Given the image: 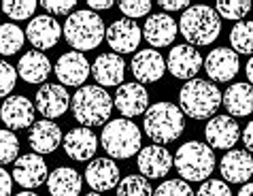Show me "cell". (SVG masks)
Here are the masks:
<instances>
[{"mask_svg":"<svg viewBox=\"0 0 253 196\" xmlns=\"http://www.w3.org/2000/svg\"><path fill=\"white\" fill-rule=\"evenodd\" d=\"M37 2L34 0H4L2 2V11L4 15L9 19H15V22H19V19H28L34 15V11H37Z\"/></svg>","mask_w":253,"mask_h":196,"instance_id":"34","label":"cell"},{"mask_svg":"<svg viewBox=\"0 0 253 196\" xmlns=\"http://www.w3.org/2000/svg\"><path fill=\"white\" fill-rule=\"evenodd\" d=\"M251 11H253V2H251Z\"/></svg>","mask_w":253,"mask_h":196,"instance_id":"48","label":"cell"},{"mask_svg":"<svg viewBox=\"0 0 253 196\" xmlns=\"http://www.w3.org/2000/svg\"><path fill=\"white\" fill-rule=\"evenodd\" d=\"M136 164H138V171L143 173V177L162 179L164 175H168L170 166L174 164V158L164 145H147L138 151Z\"/></svg>","mask_w":253,"mask_h":196,"instance_id":"12","label":"cell"},{"mask_svg":"<svg viewBox=\"0 0 253 196\" xmlns=\"http://www.w3.org/2000/svg\"><path fill=\"white\" fill-rule=\"evenodd\" d=\"M85 196H102V194H98V192H89V194H85Z\"/></svg>","mask_w":253,"mask_h":196,"instance_id":"47","label":"cell"},{"mask_svg":"<svg viewBox=\"0 0 253 196\" xmlns=\"http://www.w3.org/2000/svg\"><path fill=\"white\" fill-rule=\"evenodd\" d=\"M15 196H39V194H34V192H30V190H26V192H19V194H15Z\"/></svg>","mask_w":253,"mask_h":196,"instance_id":"46","label":"cell"},{"mask_svg":"<svg viewBox=\"0 0 253 196\" xmlns=\"http://www.w3.org/2000/svg\"><path fill=\"white\" fill-rule=\"evenodd\" d=\"M158 4L168 13V15H170V11H187L189 9L187 0H160Z\"/></svg>","mask_w":253,"mask_h":196,"instance_id":"40","label":"cell"},{"mask_svg":"<svg viewBox=\"0 0 253 196\" xmlns=\"http://www.w3.org/2000/svg\"><path fill=\"white\" fill-rule=\"evenodd\" d=\"M92 75L102 88L122 86L126 75V62L117 53H100L92 64Z\"/></svg>","mask_w":253,"mask_h":196,"instance_id":"24","label":"cell"},{"mask_svg":"<svg viewBox=\"0 0 253 196\" xmlns=\"http://www.w3.org/2000/svg\"><path fill=\"white\" fill-rule=\"evenodd\" d=\"M26 34L17 24H0V53L13 55L24 47Z\"/></svg>","mask_w":253,"mask_h":196,"instance_id":"29","label":"cell"},{"mask_svg":"<svg viewBox=\"0 0 253 196\" xmlns=\"http://www.w3.org/2000/svg\"><path fill=\"white\" fill-rule=\"evenodd\" d=\"M205 139L211 149H232L241 139V128L232 115H215L205 126Z\"/></svg>","mask_w":253,"mask_h":196,"instance_id":"9","label":"cell"},{"mask_svg":"<svg viewBox=\"0 0 253 196\" xmlns=\"http://www.w3.org/2000/svg\"><path fill=\"white\" fill-rule=\"evenodd\" d=\"M64 141L60 126L51 120L34 122V126L28 132V143H30L34 153H51Z\"/></svg>","mask_w":253,"mask_h":196,"instance_id":"25","label":"cell"},{"mask_svg":"<svg viewBox=\"0 0 253 196\" xmlns=\"http://www.w3.org/2000/svg\"><path fill=\"white\" fill-rule=\"evenodd\" d=\"M119 173L122 171L113 162V158H94L85 169V181L92 190L102 194L119 186Z\"/></svg>","mask_w":253,"mask_h":196,"instance_id":"19","label":"cell"},{"mask_svg":"<svg viewBox=\"0 0 253 196\" xmlns=\"http://www.w3.org/2000/svg\"><path fill=\"white\" fill-rule=\"evenodd\" d=\"M83 186L81 175L70 166H60L53 173H49L47 188L51 196H79Z\"/></svg>","mask_w":253,"mask_h":196,"instance_id":"28","label":"cell"},{"mask_svg":"<svg viewBox=\"0 0 253 196\" xmlns=\"http://www.w3.org/2000/svg\"><path fill=\"white\" fill-rule=\"evenodd\" d=\"M62 145H64V151L68 158L77 160V162H83V160H89L96 153L98 137L92 132V128L79 126V128H73L66 132Z\"/></svg>","mask_w":253,"mask_h":196,"instance_id":"23","label":"cell"},{"mask_svg":"<svg viewBox=\"0 0 253 196\" xmlns=\"http://www.w3.org/2000/svg\"><path fill=\"white\" fill-rule=\"evenodd\" d=\"M113 98L109 96V92L100 86H83L75 92L70 109H73L75 120L85 128L92 126H100L111 117L113 111Z\"/></svg>","mask_w":253,"mask_h":196,"instance_id":"3","label":"cell"},{"mask_svg":"<svg viewBox=\"0 0 253 196\" xmlns=\"http://www.w3.org/2000/svg\"><path fill=\"white\" fill-rule=\"evenodd\" d=\"M13 179L17 181L26 190H32V188L43 186L49 179L47 173V164L45 160L39 156V153H26V156H19L15 160V169H13Z\"/></svg>","mask_w":253,"mask_h":196,"instance_id":"16","label":"cell"},{"mask_svg":"<svg viewBox=\"0 0 253 196\" xmlns=\"http://www.w3.org/2000/svg\"><path fill=\"white\" fill-rule=\"evenodd\" d=\"M215 11L223 19H243L251 11V2L249 0H219Z\"/></svg>","mask_w":253,"mask_h":196,"instance_id":"33","label":"cell"},{"mask_svg":"<svg viewBox=\"0 0 253 196\" xmlns=\"http://www.w3.org/2000/svg\"><path fill=\"white\" fill-rule=\"evenodd\" d=\"M113 104L126 120L136 115H145L149 109V94L140 83H122L117 88V94L113 98Z\"/></svg>","mask_w":253,"mask_h":196,"instance_id":"11","label":"cell"},{"mask_svg":"<svg viewBox=\"0 0 253 196\" xmlns=\"http://www.w3.org/2000/svg\"><path fill=\"white\" fill-rule=\"evenodd\" d=\"M62 30H64V28L58 24V19H53L51 15H39L28 24L26 39L30 41L32 47H37L39 51H45V49H51L58 45Z\"/></svg>","mask_w":253,"mask_h":196,"instance_id":"18","label":"cell"},{"mask_svg":"<svg viewBox=\"0 0 253 196\" xmlns=\"http://www.w3.org/2000/svg\"><path fill=\"white\" fill-rule=\"evenodd\" d=\"M140 141H143L140 128L134 122L126 120V117L107 122L102 128V135H100V145L104 147V151H107L111 158H117V160H126V158H132L134 153H138L143 149Z\"/></svg>","mask_w":253,"mask_h":196,"instance_id":"6","label":"cell"},{"mask_svg":"<svg viewBox=\"0 0 253 196\" xmlns=\"http://www.w3.org/2000/svg\"><path fill=\"white\" fill-rule=\"evenodd\" d=\"M64 39L68 41V45L75 47V51H89L96 49L102 43V39L107 37L104 30V22L100 15H96L94 11H73L66 17L64 24Z\"/></svg>","mask_w":253,"mask_h":196,"instance_id":"5","label":"cell"},{"mask_svg":"<svg viewBox=\"0 0 253 196\" xmlns=\"http://www.w3.org/2000/svg\"><path fill=\"white\" fill-rule=\"evenodd\" d=\"M221 104V92L213 81L192 79L185 81V86L179 92V109L183 115L192 120H207L215 117V111Z\"/></svg>","mask_w":253,"mask_h":196,"instance_id":"2","label":"cell"},{"mask_svg":"<svg viewBox=\"0 0 253 196\" xmlns=\"http://www.w3.org/2000/svg\"><path fill=\"white\" fill-rule=\"evenodd\" d=\"M205 68H207V75L211 77V81L223 83L236 77L238 68H241V60H238V53L234 49L217 47L207 55Z\"/></svg>","mask_w":253,"mask_h":196,"instance_id":"15","label":"cell"},{"mask_svg":"<svg viewBox=\"0 0 253 196\" xmlns=\"http://www.w3.org/2000/svg\"><path fill=\"white\" fill-rule=\"evenodd\" d=\"M43 9L49 15H70L75 9V0H43Z\"/></svg>","mask_w":253,"mask_h":196,"instance_id":"39","label":"cell"},{"mask_svg":"<svg viewBox=\"0 0 253 196\" xmlns=\"http://www.w3.org/2000/svg\"><path fill=\"white\" fill-rule=\"evenodd\" d=\"M53 71L51 62L41 51H28L17 62V75L28 83H43Z\"/></svg>","mask_w":253,"mask_h":196,"instance_id":"27","label":"cell"},{"mask_svg":"<svg viewBox=\"0 0 253 196\" xmlns=\"http://www.w3.org/2000/svg\"><path fill=\"white\" fill-rule=\"evenodd\" d=\"M196 196H232V190L226 181H221V179H207L200 184Z\"/></svg>","mask_w":253,"mask_h":196,"instance_id":"38","label":"cell"},{"mask_svg":"<svg viewBox=\"0 0 253 196\" xmlns=\"http://www.w3.org/2000/svg\"><path fill=\"white\" fill-rule=\"evenodd\" d=\"M17 81V71L6 60H0V98H9Z\"/></svg>","mask_w":253,"mask_h":196,"instance_id":"37","label":"cell"},{"mask_svg":"<svg viewBox=\"0 0 253 196\" xmlns=\"http://www.w3.org/2000/svg\"><path fill=\"white\" fill-rule=\"evenodd\" d=\"M70 102H73V98H70L68 90L60 83H45L43 88H39L37 98H34L37 111L43 113L45 120H55V117L64 115Z\"/></svg>","mask_w":253,"mask_h":196,"instance_id":"10","label":"cell"},{"mask_svg":"<svg viewBox=\"0 0 253 196\" xmlns=\"http://www.w3.org/2000/svg\"><path fill=\"white\" fill-rule=\"evenodd\" d=\"M143 128L147 132V137L153 141V145H166V143L177 141L183 135L185 115L172 102H156L147 109Z\"/></svg>","mask_w":253,"mask_h":196,"instance_id":"1","label":"cell"},{"mask_svg":"<svg viewBox=\"0 0 253 196\" xmlns=\"http://www.w3.org/2000/svg\"><path fill=\"white\" fill-rule=\"evenodd\" d=\"M166 66L177 79H187L192 81L196 73L200 71L202 66V55L198 53V49L192 47V45H174L168 53V60H166Z\"/></svg>","mask_w":253,"mask_h":196,"instance_id":"17","label":"cell"},{"mask_svg":"<svg viewBox=\"0 0 253 196\" xmlns=\"http://www.w3.org/2000/svg\"><path fill=\"white\" fill-rule=\"evenodd\" d=\"M226 184H247L253 175V158L247 149H230L219 162Z\"/></svg>","mask_w":253,"mask_h":196,"instance_id":"20","label":"cell"},{"mask_svg":"<svg viewBox=\"0 0 253 196\" xmlns=\"http://www.w3.org/2000/svg\"><path fill=\"white\" fill-rule=\"evenodd\" d=\"M179 26L168 13H153L143 26V39L151 47H166L177 37Z\"/></svg>","mask_w":253,"mask_h":196,"instance_id":"22","label":"cell"},{"mask_svg":"<svg viewBox=\"0 0 253 196\" xmlns=\"http://www.w3.org/2000/svg\"><path fill=\"white\" fill-rule=\"evenodd\" d=\"M245 73H247V79H249V83L253 86V55L249 58V62H247V66H245Z\"/></svg>","mask_w":253,"mask_h":196,"instance_id":"44","label":"cell"},{"mask_svg":"<svg viewBox=\"0 0 253 196\" xmlns=\"http://www.w3.org/2000/svg\"><path fill=\"white\" fill-rule=\"evenodd\" d=\"M132 75L136 77V81L143 86V83H153L160 81L166 73V60L162 58V53H158L156 49H143V51L134 53L132 58Z\"/></svg>","mask_w":253,"mask_h":196,"instance_id":"21","label":"cell"},{"mask_svg":"<svg viewBox=\"0 0 253 196\" xmlns=\"http://www.w3.org/2000/svg\"><path fill=\"white\" fill-rule=\"evenodd\" d=\"M119 11L128 19L136 22L138 17H145L151 13V2L149 0H124V2H119Z\"/></svg>","mask_w":253,"mask_h":196,"instance_id":"36","label":"cell"},{"mask_svg":"<svg viewBox=\"0 0 253 196\" xmlns=\"http://www.w3.org/2000/svg\"><path fill=\"white\" fill-rule=\"evenodd\" d=\"M243 143H245V147H247V151L249 153H253V122H249L247 124V128L243 130Z\"/></svg>","mask_w":253,"mask_h":196,"instance_id":"42","label":"cell"},{"mask_svg":"<svg viewBox=\"0 0 253 196\" xmlns=\"http://www.w3.org/2000/svg\"><path fill=\"white\" fill-rule=\"evenodd\" d=\"M117 196H153L149 179L143 175H128L119 181Z\"/></svg>","mask_w":253,"mask_h":196,"instance_id":"31","label":"cell"},{"mask_svg":"<svg viewBox=\"0 0 253 196\" xmlns=\"http://www.w3.org/2000/svg\"><path fill=\"white\" fill-rule=\"evenodd\" d=\"M174 166L183 181H207L215 171V153L202 141H187L174 153Z\"/></svg>","mask_w":253,"mask_h":196,"instance_id":"7","label":"cell"},{"mask_svg":"<svg viewBox=\"0 0 253 196\" xmlns=\"http://www.w3.org/2000/svg\"><path fill=\"white\" fill-rule=\"evenodd\" d=\"M238 196H253V184H245L241 190H238Z\"/></svg>","mask_w":253,"mask_h":196,"instance_id":"45","label":"cell"},{"mask_svg":"<svg viewBox=\"0 0 253 196\" xmlns=\"http://www.w3.org/2000/svg\"><path fill=\"white\" fill-rule=\"evenodd\" d=\"M13 190V175L0 166V196H11Z\"/></svg>","mask_w":253,"mask_h":196,"instance_id":"41","label":"cell"},{"mask_svg":"<svg viewBox=\"0 0 253 196\" xmlns=\"http://www.w3.org/2000/svg\"><path fill=\"white\" fill-rule=\"evenodd\" d=\"M153 196H196V194H194L192 188H189L187 181L168 179V181H162V184L156 188Z\"/></svg>","mask_w":253,"mask_h":196,"instance_id":"35","label":"cell"},{"mask_svg":"<svg viewBox=\"0 0 253 196\" xmlns=\"http://www.w3.org/2000/svg\"><path fill=\"white\" fill-rule=\"evenodd\" d=\"M19 158V141L9 128L0 130V166L4 164H15Z\"/></svg>","mask_w":253,"mask_h":196,"instance_id":"32","label":"cell"},{"mask_svg":"<svg viewBox=\"0 0 253 196\" xmlns=\"http://www.w3.org/2000/svg\"><path fill=\"white\" fill-rule=\"evenodd\" d=\"M179 30L185 37L187 45H211L221 34V22L215 9L207 4H194L183 11L179 22Z\"/></svg>","mask_w":253,"mask_h":196,"instance_id":"4","label":"cell"},{"mask_svg":"<svg viewBox=\"0 0 253 196\" xmlns=\"http://www.w3.org/2000/svg\"><path fill=\"white\" fill-rule=\"evenodd\" d=\"M34 113H37V107H34L26 96H19V94L4 98L2 109H0V117H2L4 126L9 130L32 128L34 126Z\"/></svg>","mask_w":253,"mask_h":196,"instance_id":"13","label":"cell"},{"mask_svg":"<svg viewBox=\"0 0 253 196\" xmlns=\"http://www.w3.org/2000/svg\"><path fill=\"white\" fill-rule=\"evenodd\" d=\"M221 102L232 117H247L253 113V86L251 83H232L221 94Z\"/></svg>","mask_w":253,"mask_h":196,"instance_id":"26","label":"cell"},{"mask_svg":"<svg viewBox=\"0 0 253 196\" xmlns=\"http://www.w3.org/2000/svg\"><path fill=\"white\" fill-rule=\"evenodd\" d=\"M140 39H143V30L134 19H115L107 28V43L117 55L132 53L140 45Z\"/></svg>","mask_w":253,"mask_h":196,"instance_id":"14","label":"cell"},{"mask_svg":"<svg viewBox=\"0 0 253 196\" xmlns=\"http://www.w3.org/2000/svg\"><path fill=\"white\" fill-rule=\"evenodd\" d=\"M87 6L89 11H107L113 6V0H89Z\"/></svg>","mask_w":253,"mask_h":196,"instance_id":"43","label":"cell"},{"mask_svg":"<svg viewBox=\"0 0 253 196\" xmlns=\"http://www.w3.org/2000/svg\"><path fill=\"white\" fill-rule=\"evenodd\" d=\"M230 43L236 53H251L253 55V22H238L230 32Z\"/></svg>","mask_w":253,"mask_h":196,"instance_id":"30","label":"cell"},{"mask_svg":"<svg viewBox=\"0 0 253 196\" xmlns=\"http://www.w3.org/2000/svg\"><path fill=\"white\" fill-rule=\"evenodd\" d=\"M53 73L60 79V86L75 88V86H83V81L92 75V66H89L87 58L81 51H68L58 58Z\"/></svg>","mask_w":253,"mask_h":196,"instance_id":"8","label":"cell"}]
</instances>
